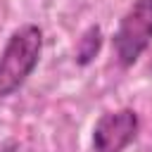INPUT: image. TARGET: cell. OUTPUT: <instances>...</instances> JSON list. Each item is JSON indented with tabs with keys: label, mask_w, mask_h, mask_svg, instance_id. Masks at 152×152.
<instances>
[{
	"label": "cell",
	"mask_w": 152,
	"mask_h": 152,
	"mask_svg": "<svg viewBox=\"0 0 152 152\" xmlns=\"http://www.w3.org/2000/svg\"><path fill=\"white\" fill-rule=\"evenodd\" d=\"M152 45V0H133L119 19L112 36V50L119 66H133Z\"/></svg>",
	"instance_id": "2"
},
{
	"label": "cell",
	"mask_w": 152,
	"mask_h": 152,
	"mask_svg": "<svg viewBox=\"0 0 152 152\" xmlns=\"http://www.w3.org/2000/svg\"><path fill=\"white\" fill-rule=\"evenodd\" d=\"M43 55V28L21 24L14 28L0 52V97L14 95L36 71Z\"/></svg>",
	"instance_id": "1"
},
{
	"label": "cell",
	"mask_w": 152,
	"mask_h": 152,
	"mask_svg": "<svg viewBox=\"0 0 152 152\" xmlns=\"http://www.w3.org/2000/svg\"><path fill=\"white\" fill-rule=\"evenodd\" d=\"M100 48H102V28H100L97 24H93V26H88V28L78 36L76 50H74V55H76L74 59L86 66V64H90V62L97 57Z\"/></svg>",
	"instance_id": "4"
},
{
	"label": "cell",
	"mask_w": 152,
	"mask_h": 152,
	"mask_svg": "<svg viewBox=\"0 0 152 152\" xmlns=\"http://www.w3.org/2000/svg\"><path fill=\"white\" fill-rule=\"evenodd\" d=\"M140 131V116L131 107L100 114L93 126V152H124Z\"/></svg>",
	"instance_id": "3"
},
{
	"label": "cell",
	"mask_w": 152,
	"mask_h": 152,
	"mask_svg": "<svg viewBox=\"0 0 152 152\" xmlns=\"http://www.w3.org/2000/svg\"><path fill=\"white\" fill-rule=\"evenodd\" d=\"M12 150H17V142H10V145H7V147H2L0 152H12Z\"/></svg>",
	"instance_id": "5"
}]
</instances>
